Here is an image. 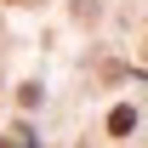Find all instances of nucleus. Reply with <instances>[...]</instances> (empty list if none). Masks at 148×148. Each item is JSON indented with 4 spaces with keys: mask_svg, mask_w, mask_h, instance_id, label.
Wrapping results in <instances>:
<instances>
[{
    "mask_svg": "<svg viewBox=\"0 0 148 148\" xmlns=\"http://www.w3.org/2000/svg\"><path fill=\"white\" fill-rule=\"evenodd\" d=\"M108 131H114V137H131V131H137V114H131V108H114L108 114Z\"/></svg>",
    "mask_w": 148,
    "mask_h": 148,
    "instance_id": "1",
    "label": "nucleus"
}]
</instances>
